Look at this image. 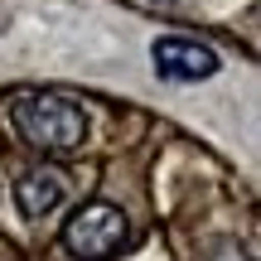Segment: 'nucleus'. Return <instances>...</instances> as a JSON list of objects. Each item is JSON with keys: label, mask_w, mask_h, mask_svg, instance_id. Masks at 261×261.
I'll use <instances>...</instances> for the list:
<instances>
[{"label": "nucleus", "mask_w": 261, "mask_h": 261, "mask_svg": "<svg viewBox=\"0 0 261 261\" xmlns=\"http://www.w3.org/2000/svg\"><path fill=\"white\" fill-rule=\"evenodd\" d=\"M10 121H15L24 145L48 150V155L77 150L87 140V116H83V107L68 102V97H19Z\"/></svg>", "instance_id": "nucleus-1"}, {"label": "nucleus", "mask_w": 261, "mask_h": 261, "mask_svg": "<svg viewBox=\"0 0 261 261\" xmlns=\"http://www.w3.org/2000/svg\"><path fill=\"white\" fill-rule=\"evenodd\" d=\"M121 242H126V213L116 203H102V198L83 203L63 223V247L77 261H107L121 252Z\"/></svg>", "instance_id": "nucleus-2"}, {"label": "nucleus", "mask_w": 261, "mask_h": 261, "mask_svg": "<svg viewBox=\"0 0 261 261\" xmlns=\"http://www.w3.org/2000/svg\"><path fill=\"white\" fill-rule=\"evenodd\" d=\"M150 58H155V73L169 77V83H203V77H213L223 68L213 48L194 44V39H155Z\"/></svg>", "instance_id": "nucleus-3"}, {"label": "nucleus", "mask_w": 261, "mask_h": 261, "mask_svg": "<svg viewBox=\"0 0 261 261\" xmlns=\"http://www.w3.org/2000/svg\"><path fill=\"white\" fill-rule=\"evenodd\" d=\"M58 198H63V174H58V169H29V174L15 179V203H19L24 218L54 213Z\"/></svg>", "instance_id": "nucleus-4"}, {"label": "nucleus", "mask_w": 261, "mask_h": 261, "mask_svg": "<svg viewBox=\"0 0 261 261\" xmlns=\"http://www.w3.org/2000/svg\"><path fill=\"white\" fill-rule=\"evenodd\" d=\"M213 261H252V256H247L242 247H232V242H223V247H218V256H213Z\"/></svg>", "instance_id": "nucleus-5"}]
</instances>
